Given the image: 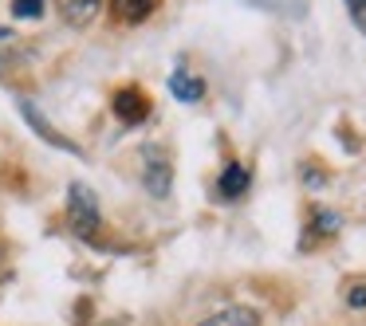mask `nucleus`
Listing matches in <instances>:
<instances>
[{"instance_id":"obj_4","label":"nucleus","mask_w":366,"mask_h":326,"mask_svg":"<svg viewBox=\"0 0 366 326\" xmlns=\"http://www.w3.org/2000/svg\"><path fill=\"white\" fill-rule=\"evenodd\" d=\"M99 9H103V0H59V16L71 28H87L99 16Z\"/></svg>"},{"instance_id":"obj_7","label":"nucleus","mask_w":366,"mask_h":326,"mask_svg":"<svg viewBox=\"0 0 366 326\" xmlns=\"http://www.w3.org/2000/svg\"><path fill=\"white\" fill-rule=\"evenodd\" d=\"M111 4H114V16L127 20V24H142L158 9V0H111Z\"/></svg>"},{"instance_id":"obj_5","label":"nucleus","mask_w":366,"mask_h":326,"mask_svg":"<svg viewBox=\"0 0 366 326\" xmlns=\"http://www.w3.org/2000/svg\"><path fill=\"white\" fill-rule=\"evenodd\" d=\"M248 181H252V173H248V169L240 165V161H232V165L221 173V197L237 200L240 193H248Z\"/></svg>"},{"instance_id":"obj_3","label":"nucleus","mask_w":366,"mask_h":326,"mask_svg":"<svg viewBox=\"0 0 366 326\" xmlns=\"http://www.w3.org/2000/svg\"><path fill=\"white\" fill-rule=\"evenodd\" d=\"M146 189L154 197H166L169 193V161L162 158V150H146Z\"/></svg>"},{"instance_id":"obj_8","label":"nucleus","mask_w":366,"mask_h":326,"mask_svg":"<svg viewBox=\"0 0 366 326\" xmlns=\"http://www.w3.org/2000/svg\"><path fill=\"white\" fill-rule=\"evenodd\" d=\"M197 326H260V322H256V315L248 307H229V310H217L213 318H205Z\"/></svg>"},{"instance_id":"obj_6","label":"nucleus","mask_w":366,"mask_h":326,"mask_svg":"<svg viewBox=\"0 0 366 326\" xmlns=\"http://www.w3.org/2000/svg\"><path fill=\"white\" fill-rule=\"evenodd\" d=\"M169 91H174L182 103H197V98L205 95V83H201L197 75H189V71H174L169 75Z\"/></svg>"},{"instance_id":"obj_11","label":"nucleus","mask_w":366,"mask_h":326,"mask_svg":"<svg viewBox=\"0 0 366 326\" xmlns=\"http://www.w3.org/2000/svg\"><path fill=\"white\" fill-rule=\"evenodd\" d=\"M350 302H355V307H366V291H362V287H358V291H350Z\"/></svg>"},{"instance_id":"obj_2","label":"nucleus","mask_w":366,"mask_h":326,"mask_svg":"<svg viewBox=\"0 0 366 326\" xmlns=\"http://www.w3.org/2000/svg\"><path fill=\"white\" fill-rule=\"evenodd\" d=\"M114 114H119L127 126H138V122H146V114H150V103L142 98V91L127 87L114 95Z\"/></svg>"},{"instance_id":"obj_10","label":"nucleus","mask_w":366,"mask_h":326,"mask_svg":"<svg viewBox=\"0 0 366 326\" xmlns=\"http://www.w3.org/2000/svg\"><path fill=\"white\" fill-rule=\"evenodd\" d=\"M347 9H350V16L366 28V0H347Z\"/></svg>"},{"instance_id":"obj_1","label":"nucleus","mask_w":366,"mask_h":326,"mask_svg":"<svg viewBox=\"0 0 366 326\" xmlns=\"http://www.w3.org/2000/svg\"><path fill=\"white\" fill-rule=\"evenodd\" d=\"M67 220H71L75 232H95L99 228V205L83 185H71V197H67Z\"/></svg>"},{"instance_id":"obj_9","label":"nucleus","mask_w":366,"mask_h":326,"mask_svg":"<svg viewBox=\"0 0 366 326\" xmlns=\"http://www.w3.org/2000/svg\"><path fill=\"white\" fill-rule=\"evenodd\" d=\"M12 12H16L20 20H36L44 12V0H16V4H12Z\"/></svg>"}]
</instances>
